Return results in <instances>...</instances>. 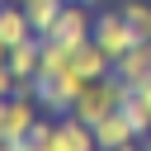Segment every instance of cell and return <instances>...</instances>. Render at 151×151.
<instances>
[{
	"instance_id": "1",
	"label": "cell",
	"mask_w": 151,
	"mask_h": 151,
	"mask_svg": "<svg viewBox=\"0 0 151 151\" xmlns=\"http://www.w3.org/2000/svg\"><path fill=\"white\" fill-rule=\"evenodd\" d=\"M80 90H85V76H80L76 66H66V71H57V76H38V80H33V99H38V109H42V113H52V118L71 113V109H76V99H80Z\"/></svg>"
},
{
	"instance_id": "2",
	"label": "cell",
	"mask_w": 151,
	"mask_h": 151,
	"mask_svg": "<svg viewBox=\"0 0 151 151\" xmlns=\"http://www.w3.org/2000/svg\"><path fill=\"white\" fill-rule=\"evenodd\" d=\"M42 38H52V42H66V47L76 52L85 38H94V14H90V5H80V0H66V5H61V14L52 19V28H47Z\"/></svg>"
},
{
	"instance_id": "3",
	"label": "cell",
	"mask_w": 151,
	"mask_h": 151,
	"mask_svg": "<svg viewBox=\"0 0 151 151\" xmlns=\"http://www.w3.org/2000/svg\"><path fill=\"white\" fill-rule=\"evenodd\" d=\"M33 123H38V99H33V94H9V104H5V137H0V151H24V137H28Z\"/></svg>"
},
{
	"instance_id": "4",
	"label": "cell",
	"mask_w": 151,
	"mask_h": 151,
	"mask_svg": "<svg viewBox=\"0 0 151 151\" xmlns=\"http://www.w3.org/2000/svg\"><path fill=\"white\" fill-rule=\"evenodd\" d=\"M94 42L118 61V57L137 42V33H132V24H127V14H123V9H104V14H94Z\"/></svg>"
},
{
	"instance_id": "5",
	"label": "cell",
	"mask_w": 151,
	"mask_h": 151,
	"mask_svg": "<svg viewBox=\"0 0 151 151\" xmlns=\"http://www.w3.org/2000/svg\"><path fill=\"white\" fill-rule=\"evenodd\" d=\"M132 142H137V132H132V123H127L123 109H113V113H104V118L94 123V146H104V151H123V146H132Z\"/></svg>"
},
{
	"instance_id": "6",
	"label": "cell",
	"mask_w": 151,
	"mask_h": 151,
	"mask_svg": "<svg viewBox=\"0 0 151 151\" xmlns=\"http://www.w3.org/2000/svg\"><path fill=\"white\" fill-rule=\"evenodd\" d=\"M123 113H127V123H132L137 142H146V137H151V76H146L142 85H127Z\"/></svg>"
},
{
	"instance_id": "7",
	"label": "cell",
	"mask_w": 151,
	"mask_h": 151,
	"mask_svg": "<svg viewBox=\"0 0 151 151\" xmlns=\"http://www.w3.org/2000/svg\"><path fill=\"white\" fill-rule=\"evenodd\" d=\"M113 76L127 80V85H142V80L151 76V38H137V42L113 61Z\"/></svg>"
},
{
	"instance_id": "8",
	"label": "cell",
	"mask_w": 151,
	"mask_h": 151,
	"mask_svg": "<svg viewBox=\"0 0 151 151\" xmlns=\"http://www.w3.org/2000/svg\"><path fill=\"white\" fill-rule=\"evenodd\" d=\"M57 151H94V127L76 113L57 118Z\"/></svg>"
},
{
	"instance_id": "9",
	"label": "cell",
	"mask_w": 151,
	"mask_h": 151,
	"mask_svg": "<svg viewBox=\"0 0 151 151\" xmlns=\"http://www.w3.org/2000/svg\"><path fill=\"white\" fill-rule=\"evenodd\" d=\"M71 66H76L85 80H99V76H109V71H113V57H109V52H104L94 38H85V42L71 52Z\"/></svg>"
},
{
	"instance_id": "10",
	"label": "cell",
	"mask_w": 151,
	"mask_h": 151,
	"mask_svg": "<svg viewBox=\"0 0 151 151\" xmlns=\"http://www.w3.org/2000/svg\"><path fill=\"white\" fill-rule=\"evenodd\" d=\"M0 38L14 47V42H24V38H33V24H28V9L24 5H0Z\"/></svg>"
},
{
	"instance_id": "11",
	"label": "cell",
	"mask_w": 151,
	"mask_h": 151,
	"mask_svg": "<svg viewBox=\"0 0 151 151\" xmlns=\"http://www.w3.org/2000/svg\"><path fill=\"white\" fill-rule=\"evenodd\" d=\"M24 151H57V118L52 113H38V123L24 137Z\"/></svg>"
},
{
	"instance_id": "12",
	"label": "cell",
	"mask_w": 151,
	"mask_h": 151,
	"mask_svg": "<svg viewBox=\"0 0 151 151\" xmlns=\"http://www.w3.org/2000/svg\"><path fill=\"white\" fill-rule=\"evenodd\" d=\"M61 5H66V0H24V9H28V24H33V33H47V28H52V19L61 14Z\"/></svg>"
},
{
	"instance_id": "13",
	"label": "cell",
	"mask_w": 151,
	"mask_h": 151,
	"mask_svg": "<svg viewBox=\"0 0 151 151\" xmlns=\"http://www.w3.org/2000/svg\"><path fill=\"white\" fill-rule=\"evenodd\" d=\"M66 66H71V47L42 38V71H38V76H57V71H66Z\"/></svg>"
},
{
	"instance_id": "14",
	"label": "cell",
	"mask_w": 151,
	"mask_h": 151,
	"mask_svg": "<svg viewBox=\"0 0 151 151\" xmlns=\"http://www.w3.org/2000/svg\"><path fill=\"white\" fill-rule=\"evenodd\" d=\"M123 14H127V24H132L137 38H151V0H127Z\"/></svg>"
},
{
	"instance_id": "15",
	"label": "cell",
	"mask_w": 151,
	"mask_h": 151,
	"mask_svg": "<svg viewBox=\"0 0 151 151\" xmlns=\"http://www.w3.org/2000/svg\"><path fill=\"white\" fill-rule=\"evenodd\" d=\"M14 90H19V76H14V71H9L5 61H0V99H9Z\"/></svg>"
},
{
	"instance_id": "16",
	"label": "cell",
	"mask_w": 151,
	"mask_h": 151,
	"mask_svg": "<svg viewBox=\"0 0 151 151\" xmlns=\"http://www.w3.org/2000/svg\"><path fill=\"white\" fill-rule=\"evenodd\" d=\"M5 104H9V99H0V137H5Z\"/></svg>"
},
{
	"instance_id": "17",
	"label": "cell",
	"mask_w": 151,
	"mask_h": 151,
	"mask_svg": "<svg viewBox=\"0 0 151 151\" xmlns=\"http://www.w3.org/2000/svg\"><path fill=\"white\" fill-rule=\"evenodd\" d=\"M5 57H9V42H5V38H0V61H5Z\"/></svg>"
},
{
	"instance_id": "18",
	"label": "cell",
	"mask_w": 151,
	"mask_h": 151,
	"mask_svg": "<svg viewBox=\"0 0 151 151\" xmlns=\"http://www.w3.org/2000/svg\"><path fill=\"white\" fill-rule=\"evenodd\" d=\"M80 5H94V0H80Z\"/></svg>"
},
{
	"instance_id": "19",
	"label": "cell",
	"mask_w": 151,
	"mask_h": 151,
	"mask_svg": "<svg viewBox=\"0 0 151 151\" xmlns=\"http://www.w3.org/2000/svg\"><path fill=\"white\" fill-rule=\"evenodd\" d=\"M0 5H5V0H0Z\"/></svg>"
},
{
	"instance_id": "20",
	"label": "cell",
	"mask_w": 151,
	"mask_h": 151,
	"mask_svg": "<svg viewBox=\"0 0 151 151\" xmlns=\"http://www.w3.org/2000/svg\"><path fill=\"white\" fill-rule=\"evenodd\" d=\"M146 142H151V137H146Z\"/></svg>"
}]
</instances>
